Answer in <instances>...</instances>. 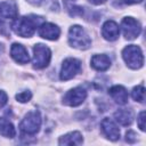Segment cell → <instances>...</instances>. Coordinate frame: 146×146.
<instances>
[{
	"label": "cell",
	"mask_w": 146,
	"mask_h": 146,
	"mask_svg": "<svg viewBox=\"0 0 146 146\" xmlns=\"http://www.w3.org/2000/svg\"><path fill=\"white\" fill-rule=\"evenodd\" d=\"M40 23H42V17L40 16H22L15 18V21L11 24V29L17 35L22 38H30L34 34Z\"/></svg>",
	"instance_id": "cell-1"
},
{
	"label": "cell",
	"mask_w": 146,
	"mask_h": 146,
	"mask_svg": "<svg viewBox=\"0 0 146 146\" xmlns=\"http://www.w3.org/2000/svg\"><path fill=\"white\" fill-rule=\"evenodd\" d=\"M68 43L76 49L86 50L90 47L91 40L80 25H73L68 31Z\"/></svg>",
	"instance_id": "cell-2"
},
{
	"label": "cell",
	"mask_w": 146,
	"mask_h": 146,
	"mask_svg": "<svg viewBox=\"0 0 146 146\" xmlns=\"http://www.w3.org/2000/svg\"><path fill=\"white\" fill-rule=\"evenodd\" d=\"M122 57L127 65L132 70H138L144 64L141 49L136 44H129L122 50Z\"/></svg>",
	"instance_id": "cell-3"
},
{
	"label": "cell",
	"mask_w": 146,
	"mask_h": 146,
	"mask_svg": "<svg viewBox=\"0 0 146 146\" xmlns=\"http://www.w3.org/2000/svg\"><path fill=\"white\" fill-rule=\"evenodd\" d=\"M40 127H41V115L38 111L29 112L19 123L21 131L29 136L35 135L40 130Z\"/></svg>",
	"instance_id": "cell-4"
},
{
	"label": "cell",
	"mask_w": 146,
	"mask_h": 146,
	"mask_svg": "<svg viewBox=\"0 0 146 146\" xmlns=\"http://www.w3.org/2000/svg\"><path fill=\"white\" fill-rule=\"evenodd\" d=\"M51 58V51L48 47L42 43H38L33 47V67L34 68H44L48 66Z\"/></svg>",
	"instance_id": "cell-5"
},
{
	"label": "cell",
	"mask_w": 146,
	"mask_h": 146,
	"mask_svg": "<svg viewBox=\"0 0 146 146\" xmlns=\"http://www.w3.org/2000/svg\"><path fill=\"white\" fill-rule=\"evenodd\" d=\"M81 70V62L76 58H66L64 62H63V65H62V68H60V74H59V78L62 81H67V80H71L73 79L78 72Z\"/></svg>",
	"instance_id": "cell-6"
},
{
	"label": "cell",
	"mask_w": 146,
	"mask_h": 146,
	"mask_svg": "<svg viewBox=\"0 0 146 146\" xmlns=\"http://www.w3.org/2000/svg\"><path fill=\"white\" fill-rule=\"evenodd\" d=\"M121 27H122V31H123V35L127 40L136 39L141 32L140 23L137 19H135L133 17H124L122 19Z\"/></svg>",
	"instance_id": "cell-7"
},
{
	"label": "cell",
	"mask_w": 146,
	"mask_h": 146,
	"mask_svg": "<svg viewBox=\"0 0 146 146\" xmlns=\"http://www.w3.org/2000/svg\"><path fill=\"white\" fill-rule=\"evenodd\" d=\"M87 98V91L82 87H76L71 90H68L64 97H63V103L65 105H68L71 107H75L81 105Z\"/></svg>",
	"instance_id": "cell-8"
},
{
	"label": "cell",
	"mask_w": 146,
	"mask_h": 146,
	"mask_svg": "<svg viewBox=\"0 0 146 146\" xmlns=\"http://www.w3.org/2000/svg\"><path fill=\"white\" fill-rule=\"evenodd\" d=\"M100 128H102V132L110 140L115 141L120 138V129L113 120H111L108 117L103 119V121L100 122Z\"/></svg>",
	"instance_id": "cell-9"
},
{
	"label": "cell",
	"mask_w": 146,
	"mask_h": 146,
	"mask_svg": "<svg viewBox=\"0 0 146 146\" xmlns=\"http://www.w3.org/2000/svg\"><path fill=\"white\" fill-rule=\"evenodd\" d=\"M39 35L47 40H57L60 35V30L52 23H42L39 27Z\"/></svg>",
	"instance_id": "cell-10"
},
{
	"label": "cell",
	"mask_w": 146,
	"mask_h": 146,
	"mask_svg": "<svg viewBox=\"0 0 146 146\" xmlns=\"http://www.w3.org/2000/svg\"><path fill=\"white\" fill-rule=\"evenodd\" d=\"M102 35L107 41H115L120 35V27L114 21H106L102 27Z\"/></svg>",
	"instance_id": "cell-11"
},
{
	"label": "cell",
	"mask_w": 146,
	"mask_h": 146,
	"mask_svg": "<svg viewBox=\"0 0 146 146\" xmlns=\"http://www.w3.org/2000/svg\"><path fill=\"white\" fill-rule=\"evenodd\" d=\"M10 56L13 57V59L19 64H26L30 60V56L27 50L25 49L24 46L19 44V43H13L11 48H10Z\"/></svg>",
	"instance_id": "cell-12"
},
{
	"label": "cell",
	"mask_w": 146,
	"mask_h": 146,
	"mask_svg": "<svg viewBox=\"0 0 146 146\" xmlns=\"http://www.w3.org/2000/svg\"><path fill=\"white\" fill-rule=\"evenodd\" d=\"M18 10L15 1L8 0L0 2V16L5 19H15L17 18Z\"/></svg>",
	"instance_id": "cell-13"
},
{
	"label": "cell",
	"mask_w": 146,
	"mask_h": 146,
	"mask_svg": "<svg viewBox=\"0 0 146 146\" xmlns=\"http://www.w3.org/2000/svg\"><path fill=\"white\" fill-rule=\"evenodd\" d=\"M108 94L112 97V99L119 105H125L128 103L129 95L127 89L122 86H113L112 88H110Z\"/></svg>",
	"instance_id": "cell-14"
},
{
	"label": "cell",
	"mask_w": 146,
	"mask_h": 146,
	"mask_svg": "<svg viewBox=\"0 0 146 146\" xmlns=\"http://www.w3.org/2000/svg\"><path fill=\"white\" fill-rule=\"evenodd\" d=\"M91 66L96 71H100V72L106 71L111 66V59L108 56H106L104 54L94 55L91 57Z\"/></svg>",
	"instance_id": "cell-15"
},
{
	"label": "cell",
	"mask_w": 146,
	"mask_h": 146,
	"mask_svg": "<svg viewBox=\"0 0 146 146\" xmlns=\"http://www.w3.org/2000/svg\"><path fill=\"white\" fill-rule=\"evenodd\" d=\"M83 143L82 135L79 131H72L62 136L58 140L59 145H81Z\"/></svg>",
	"instance_id": "cell-16"
},
{
	"label": "cell",
	"mask_w": 146,
	"mask_h": 146,
	"mask_svg": "<svg viewBox=\"0 0 146 146\" xmlns=\"http://www.w3.org/2000/svg\"><path fill=\"white\" fill-rule=\"evenodd\" d=\"M114 117H115V121L117 123H120L121 125H124V127L130 125L131 122H132V113L128 108L117 110L114 113Z\"/></svg>",
	"instance_id": "cell-17"
},
{
	"label": "cell",
	"mask_w": 146,
	"mask_h": 146,
	"mask_svg": "<svg viewBox=\"0 0 146 146\" xmlns=\"http://www.w3.org/2000/svg\"><path fill=\"white\" fill-rule=\"evenodd\" d=\"M0 135L7 138H14L16 135L14 124L5 117H0Z\"/></svg>",
	"instance_id": "cell-18"
},
{
	"label": "cell",
	"mask_w": 146,
	"mask_h": 146,
	"mask_svg": "<svg viewBox=\"0 0 146 146\" xmlns=\"http://www.w3.org/2000/svg\"><path fill=\"white\" fill-rule=\"evenodd\" d=\"M131 96L136 102L144 103V100H145V88H144V86L139 84V86L135 87L131 91Z\"/></svg>",
	"instance_id": "cell-19"
},
{
	"label": "cell",
	"mask_w": 146,
	"mask_h": 146,
	"mask_svg": "<svg viewBox=\"0 0 146 146\" xmlns=\"http://www.w3.org/2000/svg\"><path fill=\"white\" fill-rule=\"evenodd\" d=\"M31 97H32V94H31V91H29V90L22 91V92H19V94L16 95V99H17L18 102H21V103H26V102H29V100L31 99Z\"/></svg>",
	"instance_id": "cell-20"
},
{
	"label": "cell",
	"mask_w": 146,
	"mask_h": 146,
	"mask_svg": "<svg viewBox=\"0 0 146 146\" xmlns=\"http://www.w3.org/2000/svg\"><path fill=\"white\" fill-rule=\"evenodd\" d=\"M137 123L138 127L141 131H145V111H141L137 117Z\"/></svg>",
	"instance_id": "cell-21"
},
{
	"label": "cell",
	"mask_w": 146,
	"mask_h": 146,
	"mask_svg": "<svg viewBox=\"0 0 146 146\" xmlns=\"http://www.w3.org/2000/svg\"><path fill=\"white\" fill-rule=\"evenodd\" d=\"M7 100H8V97H7V94L2 90H0V108L3 107L6 104H7Z\"/></svg>",
	"instance_id": "cell-22"
},
{
	"label": "cell",
	"mask_w": 146,
	"mask_h": 146,
	"mask_svg": "<svg viewBox=\"0 0 146 146\" xmlns=\"http://www.w3.org/2000/svg\"><path fill=\"white\" fill-rule=\"evenodd\" d=\"M136 137H137V136H136V133H135L133 131H128L127 135H125V140L129 141V143H133V141L137 139Z\"/></svg>",
	"instance_id": "cell-23"
},
{
	"label": "cell",
	"mask_w": 146,
	"mask_h": 146,
	"mask_svg": "<svg viewBox=\"0 0 146 146\" xmlns=\"http://www.w3.org/2000/svg\"><path fill=\"white\" fill-rule=\"evenodd\" d=\"M119 1L123 5H133V3H139L143 0H119Z\"/></svg>",
	"instance_id": "cell-24"
},
{
	"label": "cell",
	"mask_w": 146,
	"mask_h": 146,
	"mask_svg": "<svg viewBox=\"0 0 146 146\" xmlns=\"http://www.w3.org/2000/svg\"><path fill=\"white\" fill-rule=\"evenodd\" d=\"M26 1H29L30 3H32V5H35V6H39V5H41L44 0H26Z\"/></svg>",
	"instance_id": "cell-25"
},
{
	"label": "cell",
	"mask_w": 146,
	"mask_h": 146,
	"mask_svg": "<svg viewBox=\"0 0 146 146\" xmlns=\"http://www.w3.org/2000/svg\"><path fill=\"white\" fill-rule=\"evenodd\" d=\"M89 1L94 5H102V3H105L107 0H89Z\"/></svg>",
	"instance_id": "cell-26"
}]
</instances>
